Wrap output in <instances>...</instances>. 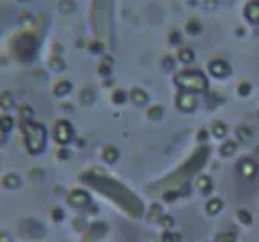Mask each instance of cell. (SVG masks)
Instances as JSON below:
<instances>
[{
	"label": "cell",
	"mask_w": 259,
	"mask_h": 242,
	"mask_svg": "<svg viewBox=\"0 0 259 242\" xmlns=\"http://www.w3.org/2000/svg\"><path fill=\"white\" fill-rule=\"evenodd\" d=\"M178 83L186 89H193V91H202L206 87V79L199 76L198 73H183L178 78Z\"/></svg>",
	"instance_id": "cell-1"
},
{
	"label": "cell",
	"mask_w": 259,
	"mask_h": 242,
	"mask_svg": "<svg viewBox=\"0 0 259 242\" xmlns=\"http://www.w3.org/2000/svg\"><path fill=\"white\" fill-rule=\"evenodd\" d=\"M237 168H238V173L243 177H248V179H249V177H254L256 173H257V163H256L254 160H251V158H243V160H240Z\"/></svg>",
	"instance_id": "cell-2"
},
{
	"label": "cell",
	"mask_w": 259,
	"mask_h": 242,
	"mask_svg": "<svg viewBox=\"0 0 259 242\" xmlns=\"http://www.w3.org/2000/svg\"><path fill=\"white\" fill-rule=\"evenodd\" d=\"M70 202H71V205H75V207H84L89 204V196L83 191H75L70 196Z\"/></svg>",
	"instance_id": "cell-3"
},
{
	"label": "cell",
	"mask_w": 259,
	"mask_h": 242,
	"mask_svg": "<svg viewBox=\"0 0 259 242\" xmlns=\"http://www.w3.org/2000/svg\"><path fill=\"white\" fill-rule=\"evenodd\" d=\"M194 105H196V102H194V99L190 95V94H182L180 97H178V107H180L182 110H193Z\"/></svg>",
	"instance_id": "cell-4"
},
{
	"label": "cell",
	"mask_w": 259,
	"mask_h": 242,
	"mask_svg": "<svg viewBox=\"0 0 259 242\" xmlns=\"http://www.w3.org/2000/svg\"><path fill=\"white\" fill-rule=\"evenodd\" d=\"M196 188L202 194H209L210 191H212V181H210L209 176H201V177H198V181H196Z\"/></svg>",
	"instance_id": "cell-5"
},
{
	"label": "cell",
	"mask_w": 259,
	"mask_h": 242,
	"mask_svg": "<svg viewBox=\"0 0 259 242\" xmlns=\"http://www.w3.org/2000/svg\"><path fill=\"white\" fill-rule=\"evenodd\" d=\"M222 200L221 199H212V200H209L207 202V205H206V210H207V213L209 215H215L219 213L222 210Z\"/></svg>",
	"instance_id": "cell-6"
},
{
	"label": "cell",
	"mask_w": 259,
	"mask_h": 242,
	"mask_svg": "<svg viewBox=\"0 0 259 242\" xmlns=\"http://www.w3.org/2000/svg\"><path fill=\"white\" fill-rule=\"evenodd\" d=\"M237 136H238V139L243 141V142H249L251 139H253V131H251L249 128L246 126H241L238 131H237Z\"/></svg>",
	"instance_id": "cell-7"
},
{
	"label": "cell",
	"mask_w": 259,
	"mask_h": 242,
	"mask_svg": "<svg viewBox=\"0 0 259 242\" xmlns=\"http://www.w3.org/2000/svg\"><path fill=\"white\" fill-rule=\"evenodd\" d=\"M162 218V207L159 204H154L149 210V221H159Z\"/></svg>",
	"instance_id": "cell-8"
},
{
	"label": "cell",
	"mask_w": 259,
	"mask_h": 242,
	"mask_svg": "<svg viewBox=\"0 0 259 242\" xmlns=\"http://www.w3.org/2000/svg\"><path fill=\"white\" fill-rule=\"evenodd\" d=\"M235 150H237V144H235L233 141H229V142H225L222 145V149H221V153L224 157H230L235 153Z\"/></svg>",
	"instance_id": "cell-9"
},
{
	"label": "cell",
	"mask_w": 259,
	"mask_h": 242,
	"mask_svg": "<svg viewBox=\"0 0 259 242\" xmlns=\"http://www.w3.org/2000/svg\"><path fill=\"white\" fill-rule=\"evenodd\" d=\"M118 158V152L117 149H113V147H107L104 150V160L105 161H109V163H112V161H115Z\"/></svg>",
	"instance_id": "cell-10"
},
{
	"label": "cell",
	"mask_w": 259,
	"mask_h": 242,
	"mask_svg": "<svg viewBox=\"0 0 259 242\" xmlns=\"http://www.w3.org/2000/svg\"><path fill=\"white\" fill-rule=\"evenodd\" d=\"M237 215H238V220H240L243 224H251V223H253V216H251V213L246 212V210H243V208L238 210Z\"/></svg>",
	"instance_id": "cell-11"
},
{
	"label": "cell",
	"mask_w": 259,
	"mask_h": 242,
	"mask_svg": "<svg viewBox=\"0 0 259 242\" xmlns=\"http://www.w3.org/2000/svg\"><path fill=\"white\" fill-rule=\"evenodd\" d=\"M212 133H214L215 137H224L227 134V128H225L224 123H215L214 128H212Z\"/></svg>",
	"instance_id": "cell-12"
},
{
	"label": "cell",
	"mask_w": 259,
	"mask_h": 242,
	"mask_svg": "<svg viewBox=\"0 0 259 242\" xmlns=\"http://www.w3.org/2000/svg\"><path fill=\"white\" fill-rule=\"evenodd\" d=\"M210 71H212L214 75H217V76H225L227 68H225V65L217 63V65H212V67H210Z\"/></svg>",
	"instance_id": "cell-13"
},
{
	"label": "cell",
	"mask_w": 259,
	"mask_h": 242,
	"mask_svg": "<svg viewBox=\"0 0 259 242\" xmlns=\"http://www.w3.org/2000/svg\"><path fill=\"white\" fill-rule=\"evenodd\" d=\"M215 242H237L235 240V236L230 232H222L219 234V236L215 237Z\"/></svg>",
	"instance_id": "cell-14"
},
{
	"label": "cell",
	"mask_w": 259,
	"mask_h": 242,
	"mask_svg": "<svg viewBox=\"0 0 259 242\" xmlns=\"http://www.w3.org/2000/svg\"><path fill=\"white\" fill-rule=\"evenodd\" d=\"M160 224L164 226L165 229H170L174 226V218L172 216H168V215H162V218H160Z\"/></svg>",
	"instance_id": "cell-15"
},
{
	"label": "cell",
	"mask_w": 259,
	"mask_h": 242,
	"mask_svg": "<svg viewBox=\"0 0 259 242\" xmlns=\"http://www.w3.org/2000/svg\"><path fill=\"white\" fill-rule=\"evenodd\" d=\"M162 242H177V236H174V234H170V232H165L164 237H162Z\"/></svg>",
	"instance_id": "cell-16"
},
{
	"label": "cell",
	"mask_w": 259,
	"mask_h": 242,
	"mask_svg": "<svg viewBox=\"0 0 259 242\" xmlns=\"http://www.w3.org/2000/svg\"><path fill=\"white\" fill-rule=\"evenodd\" d=\"M133 97L136 99V102H140V103H143V102L146 100V95H144L143 92H138V91L133 92Z\"/></svg>",
	"instance_id": "cell-17"
},
{
	"label": "cell",
	"mask_w": 259,
	"mask_h": 242,
	"mask_svg": "<svg viewBox=\"0 0 259 242\" xmlns=\"http://www.w3.org/2000/svg\"><path fill=\"white\" fill-rule=\"evenodd\" d=\"M180 194H178L177 191L175 192H172V194H165V200H172V199H175V197H178Z\"/></svg>",
	"instance_id": "cell-18"
},
{
	"label": "cell",
	"mask_w": 259,
	"mask_h": 242,
	"mask_svg": "<svg viewBox=\"0 0 259 242\" xmlns=\"http://www.w3.org/2000/svg\"><path fill=\"white\" fill-rule=\"evenodd\" d=\"M206 139V131H201L199 133V141H204Z\"/></svg>",
	"instance_id": "cell-19"
}]
</instances>
